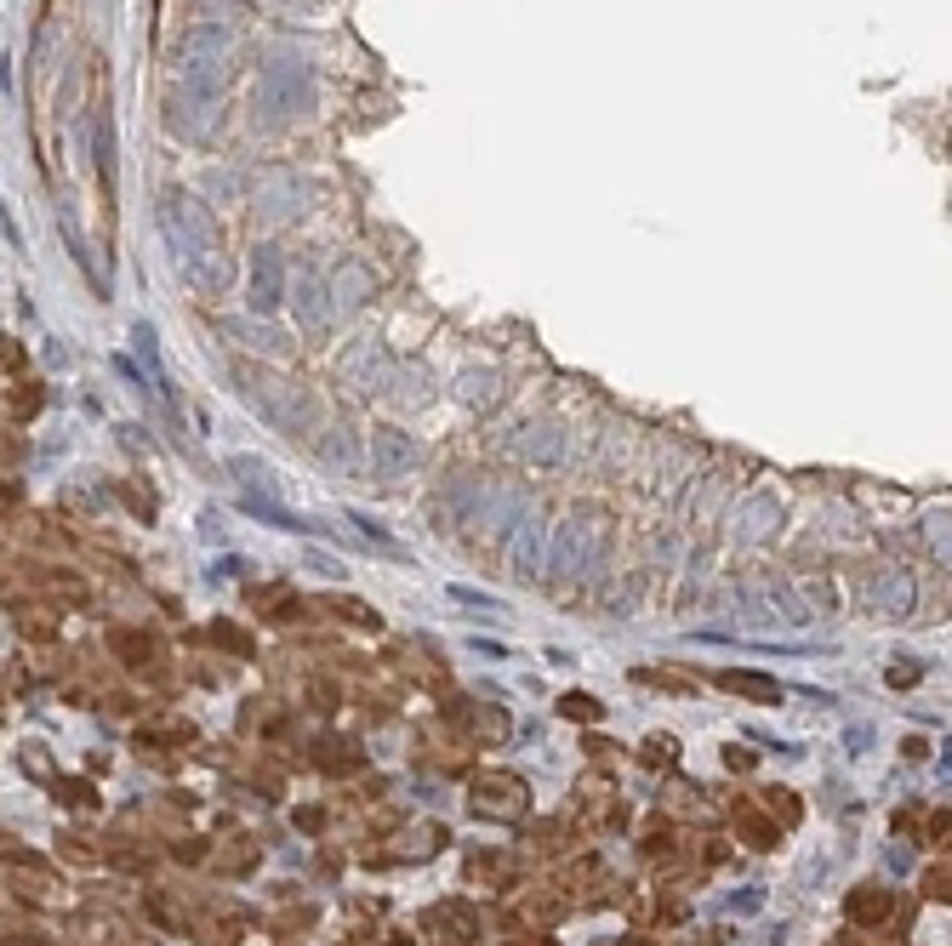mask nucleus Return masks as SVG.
Here are the masks:
<instances>
[{"instance_id": "1", "label": "nucleus", "mask_w": 952, "mask_h": 946, "mask_svg": "<svg viewBox=\"0 0 952 946\" xmlns=\"http://www.w3.org/2000/svg\"><path fill=\"white\" fill-rule=\"evenodd\" d=\"M223 75H228V29L223 23H194L183 35V46H178V64H171V86L200 92V98H217Z\"/></svg>"}, {"instance_id": "2", "label": "nucleus", "mask_w": 952, "mask_h": 946, "mask_svg": "<svg viewBox=\"0 0 952 946\" xmlns=\"http://www.w3.org/2000/svg\"><path fill=\"white\" fill-rule=\"evenodd\" d=\"M308 103V75L303 64H292V57H280V64H269L263 75V121H285L292 109Z\"/></svg>"}, {"instance_id": "3", "label": "nucleus", "mask_w": 952, "mask_h": 946, "mask_svg": "<svg viewBox=\"0 0 952 946\" xmlns=\"http://www.w3.org/2000/svg\"><path fill=\"white\" fill-rule=\"evenodd\" d=\"M251 399L263 406V417L280 428V434H303V428H308V399L297 388H285L280 377H257L251 383Z\"/></svg>"}, {"instance_id": "4", "label": "nucleus", "mask_w": 952, "mask_h": 946, "mask_svg": "<svg viewBox=\"0 0 952 946\" xmlns=\"http://www.w3.org/2000/svg\"><path fill=\"white\" fill-rule=\"evenodd\" d=\"M166 121L178 137H212L217 132V98H200V92H183V86H171L166 98Z\"/></svg>"}, {"instance_id": "5", "label": "nucleus", "mask_w": 952, "mask_h": 946, "mask_svg": "<svg viewBox=\"0 0 952 946\" xmlns=\"http://www.w3.org/2000/svg\"><path fill=\"white\" fill-rule=\"evenodd\" d=\"M280 297H285V263H280L274 246H257L251 251V308L257 314H274Z\"/></svg>"}, {"instance_id": "6", "label": "nucleus", "mask_w": 952, "mask_h": 946, "mask_svg": "<svg viewBox=\"0 0 952 946\" xmlns=\"http://www.w3.org/2000/svg\"><path fill=\"white\" fill-rule=\"evenodd\" d=\"M411 463H417V445L399 434V428H383V434H377V468L383 474H406Z\"/></svg>"}, {"instance_id": "7", "label": "nucleus", "mask_w": 952, "mask_h": 946, "mask_svg": "<svg viewBox=\"0 0 952 946\" xmlns=\"http://www.w3.org/2000/svg\"><path fill=\"white\" fill-rule=\"evenodd\" d=\"M868 605L884 611V616H902V611L913 605V582H907V577H879V582L868 588Z\"/></svg>"}, {"instance_id": "8", "label": "nucleus", "mask_w": 952, "mask_h": 946, "mask_svg": "<svg viewBox=\"0 0 952 946\" xmlns=\"http://www.w3.org/2000/svg\"><path fill=\"white\" fill-rule=\"evenodd\" d=\"M718 684H725V691H741V696H764V702H775V696H782V684H775V679H764V673H718Z\"/></svg>"}, {"instance_id": "9", "label": "nucleus", "mask_w": 952, "mask_h": 946, "mask_svg": "<svg viewBox=\"0 0 952 946\" xmlns=\"http://www.w3.org/2000/svg\"><path fill=\"white\" fill-rule=\"evenodd\" d=\"M297 314H303V326H326V297H320V280H314L308 269L297 280Z\"/></svg>"}, {"instance_id": "10", "label": "nucleus", "mask_w": 952, "mask_h": 946, "mask_svg": "<svg viewBox=\"0 0 952 946\" xmlns=\"http://www.w3.org/2000/svg\"><path fill=\"white\" fill-rule=\"evenodd\" d=\"M337 285H342L337 297H342V303H354V308H360V303L371 297V274H365L360 263H354V269H337Z\"/></svg>"}]
</instances>
